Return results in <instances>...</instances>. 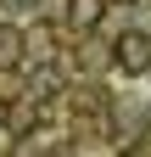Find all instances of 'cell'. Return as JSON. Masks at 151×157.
Wrapping results in <instances>:
<instances>
[{"label":"cell","mask_w":151,"mask_h":157,"mask_svg":"<svg viewBox=\"0 0 151 157\" xmlns=\"http://www.w3.org/2000/svg\"><path fill=\"white\" fill-rule=\"evenodd\" d=\"M101 17H106V0H73L67 6V23L73 28H95Z\"/></svg>","instance_id":"2"},{"label":"cell","mask_w":151,"mask_h":157,"mask_svg":"<svg viewBox=\"0 0 151 157\" xmlns=\"http://www.w3.org/2000/svg\"><path fill=\"white\" fill-rule=\"evenodd\" d=\"M118 6H140V0H118Z\"/></svg>","instance_id":"4"},{"label":"cell","mask_w":151,"mask_h":157,"mask_svg":"<svg viewBox=\"0 0 151 157\" xmlns=\"http://www.w3.org/2000/svg\"><path fill=\"white\" fill-rule=\"evenodd\" d=\"M123 157H140V151H123Z\"/></svg>","instance_id":"5"},{"label":"cell","mask_w":151,"mask_h":157,"mask_svg":"<svg viewBox=\"0 0 151 157\" xmlns=\"http://www.w3.org/2000/svg\"><path fill=\"white\" fill-rule=\"evenodd\" d=\"M112 62H118V73H151V34H140V28L118 34Z\"/></svg>","instance_id":"1"},{"label":"cell","mask_w":151,"mask_h":157,"mask_svg":"<svg viewBox=\"0 0 151 157\" xmlns=\"http://www.w3.org/2000/svg\"><path fill=\"white\" fill-rule=\"evenodd\" d=\"M56 90H62V73H56V67H45V73H34V84H28V95H34V101H50Z\"/></svg>","instance_id":"3"}]
</instances>
